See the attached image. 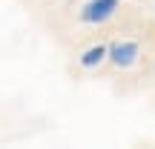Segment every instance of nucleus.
<instances>
[{"label": "nucleus", "mask_w": 155, "mask_h": 149, "mask_svg": "<svg viewBox=\"0 0 155 149\" xmlns=\"http://www.w3.org/2000/svg\"><path fill=\"white\" fill-rule=\"evenodd\" d=\"M104 57H109V46H104V43L89 46V49L81 55V66H83V69H95V66L104 63Z\"/></svg>", "instance_id": "7ed1b4c3"}, {"label": "nucleus", "mask_w": 155, "mask_h": 149, "mask_svg": "<svg viewBox=\"0 0 155 149\" xmlns=\"http://www.w3.org/2000/svg\"><path fill=\"white\" fill-rule=\"evenodd\" d=\"M118 3L121 0H86L78 17H81V23H106L118 11Z\"/></svg>", "instance_id": "f257e3e1"}, {"label": "nucleus", "mask_w": 155, "mask_h": 149, "mask_svg": "<svg viewBox=\"0 0 155 149\" xmlns=\"http://www.w3.org/2000/svg\"><path fill=\"white\" fill-rule=\"evenodd\" d=\"M138 43L135 40H112L109 43V63L118 69H129L138 63Z\"/></svg>", "instance_id": "f03ea898"}]
</instances>
